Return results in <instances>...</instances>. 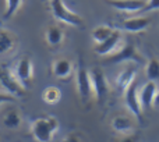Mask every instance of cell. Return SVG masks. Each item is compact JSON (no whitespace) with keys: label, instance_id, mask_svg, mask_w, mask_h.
<instances>
[{"label":"cell","instance_id":"1","mask_svg":"<svg viewBox=\"0 0 159 142\" xmlns=\"http://www.w3.org/2000/svg\"><path fill=\"white\" fill-rule=\"evenodd\" d=\"M59 130V121L53 116L39 117L31 123V135L36 142H50Z\"/></svg>","mask_w":159,"mask_h":142},{"label":"cell","instance_id":"2","mask_svg":"<svg viewBox=\"0 0 159 142\" xmlns=\"http://www.w3.org/2000/svg\"><path fill=\"white\" fill-rule=\"evenodd\" d=\"M49 7L57 21L63 22V24H67V25H71V27H77V28H81L82 25H84L82 17H80L71 8L67 7V4L64 2L53 0V2L49 3Z\"/></svg>","mask_w":159,"mask_h":142},{"label":"cell","instance_id":"3","mask_svg":"<svg viewBox=\"0 0 159 142\" xmlns=\"http://www.w3.org/2000/svg\"><path fill=\"white\" fill-rule=\"evenodd\" d=\"M0 87L4 89L6 93L13 95L14 98L25 95V88L17 79L14 71L10 70L8 67H2L0 69Z\"/></svg>","mask_w":159,"mask_h":142},{"label":"cell","instance_id":"4","mask_svg":"<svg viewBox=\"0 0 159 142\" xmlns=\"http://www.w3.org/2000/svg\"><path fill=\"white\" fill-rule=\"evenodd\" d=\"M91 82H92V92L95 95L98 103H103L109 95V84L105 73L99 67H95L92 71H89Z\"/></svg>","mask_w":159,"mask_h":142},{"label":"cell","instance_id":"5","mask_svg":"<svg viewBox=\"0 0 159 142\" xmlns=\"http://www.w3.org/2000/svg\"><path fill=\"white\" fill-rule=\"evenodd\" d=\"M107 63H124V61H134V63H144L143 56L138 53L133 43H126L120 50L115 52L112 57L107 59Z\"/></svg>","mask_w":159,"mask_h":142},{"label":"cell","instance_id":"6","mask_svg":"<svg viewBox=\"0 0 159 142\" xmlns=\"http://www.w3.org/2000/svg\"><path fill=\"white\" fill-rule=\"evenodd\" d=\"M75 82H77V91L81 99L88 100L92 96V82H91L89 71L84 67V64L80 63L77 69V75H75Z\"/></svg>","mask_w":159,"mask_h":142},{"label":"cell","instance_id":"7","mask_svg":"<svg viewBox=\"0 0 159 142\" xmlns=\"http://www.w3.org/2000/svg\"><path fill=\"white\" fill-rule=\"evenodd\" d=\"M17 79L21 82V85L27 89L31 85L34 78V66H32V60L27 56L21 57L16 64V70H14Z\"/></svg>","mask_w":159,"mask_h":142},{"label":"cell","instance_id":"8","mask_svg":"<svg viewBox=\"0 0 159 142\" xmlns=\"http://www.w3.org/2000/svg\"><path fill=\"white\" fill-rule=\"evenodd\" d=\"M124 103H126L127 109L138 118L143 120V107L140 103V98H138V85L137 82H133L124 92Z\"/></svg>","mask_w":159,"mask_h":142},{"label":"cell","instance_id":"9","mask_svg":"<svg viewBox=\"0 0 159 142\" xmlns=\"http://www.w3.org/2000/svg\"><path fill=\"white\" fill-rule=\"evenodd\" d=\"M158 92L157 82L148 81L138 89V98H140V103L143 109H149L151 106H154V99L155 95Z\"/></svg>","mask_w":159,"mask_h":142},{"label":"cell","instance_id":"10","mask_svg":"<svg viewBox=\"0 0 159 142\" xmlns=\"http://www.w3.org/2000/svg\"><path fill=\"white\" fill-rule=\"evenodd\" d=\"M121 41V32L119 29H115L113 33L106 39L105 42H102L101 45H96L95 46V53L98 56H106L110 55L116 50V47L119 46Z\"/></svg>","mask_w":159,"mask_h":142},{"label":"cell","instance_id":"11","mask_svg":"<svg viewBox=\"0 0 159 142\" xmlns=\"http://www.w3.org/2000/svg\"><path fill=\"white\" fill-rule=\"evenodd\" d=\"M151 25V18L148 17H133L121 21L120 28L127 32H143Z\"/></svg>","mask_w":159,"mask_h":142},{"label":"cell","instance_id":"12","mask_svg":"<svg viewBox=\"0 0 159 142\" xmlns=\"http://www.w3.org/2000/svg\"><path fill=\"white\" fill-rule=\"evenodd\" d=\"M109 4L113 8L123 11V13H137V11H144L147 2L144 0H121V2H109Z\"/></svg>","mask_w":159,"mask_h":142},{"label":"cell","instance_id":"13","mask_svg":"<svg viewBox=\"0 0 159 142\" xmlns=\"http://www.w3.org/2000/svg\"><path fill=\"white\" fill-rule=\"evenodd\" d=\"M135 81V69L133 66H129L123 69L116 77V87L120 92H126V89Z\"/></svg>","mask_w":159,"mask_h":142},{"label":"cell","instance_id":"14","mask_svg":"<svg viewBox=\"0 0 159 142\" xmlns=\"http://www.w3.org/2000/svg\"><path fill=\"white\" fill-rule=\"evenodd\" d=\"M73 70H74V66L69 59H57V60L53 61L52 71L55 74V77H57L60 79H67L71 75Z\"/></svg>","mask_w":159,"mask_h":142},{"label":"cell","instance_id":"15","mask_svg":"<svg viewBox=\"0 0 159 142\" xmlns=\"http://www.w3.org/2000/svg\"><path fill=\"white\" fill-rule=\"evenodd\" d=\"M3 126L7 130H18L22 124V116L18 109H10L4 113L2 120Z\"/></svg>","mask_w":159,"mask_h":142},{"label":"cell","instance_id":"16","mask_svg":"<svg viewBox=\"0 0 159 142\" xmlns=\"http://www.w3.org/2000/svg\"><path fill=\"white\" fill-rule=\"evenodd\" d=\"M63 39H64V32L57 25H52V27H49L45 31V41H46V43L49 46L52 47L59 46V45L63 43Z\"/></svg>","mask_w":159,"mask_h":142},{"label":"cell","instance_id":"17","mask_svg":"<svg viewBox=\"0 0 159 142\" xmlns=\"http://www.w3.org/2000/svg\"><path fill=\"white\" fill-rule=\"evenodd\" d=\"M112 128L115 130L119 134H129L131 132V130L134 128V124H133V120L129 117V116H116L112 120Z\"/></svg>","mask_w":159,"mask_h":142},{"label":"cell","instance_id":"18","mask_svg":"<svg viewBox=\"0 0 159 142\" xmlns=\"http://www.w3.org/2000/svg\"><path fill=\"white\" fill-rule=\"evenodd\" d=\"M42 99L46 104H57L61 99V91L57 87H46L42 92Z\"/></svg>","mask_w":159,"mask_h":142},{"label":"cell","instance_id":"19","mask_svg":"<svg viewBox=\"0 0 159 142\" xmlns=\"http://www.w3.org/2000/svg\"><path fill=\"white\" fill-rule=\"evenodd\" d=\"M16 46V39L8 31L0 29V55L8 53Z\"/></svg>","mask_w":159,"mask_h":142},{"label":"cell","instance_id":"20","mask_svg":"<svg viewBox=\"0 0 159 142\" xmlns=\"http://www.w3.org/2000/svg\"><path fill=\"white\" fill-rule=\"evenodd\" d=\"M113 28H110L109 25H99L92 31V39L98 45H101L102 42H105L110 35L113 33Z\"/></svg>","mask_w":159,"mask_h":142},{"label":"cell","instance_id":"21","mask_svg":"<svg viewBox=\"0 0 159 142\" xmlns=\"http://www.w3.org/2000/svg\"><path fill=\"white\" fill-rule=\"evenodd\" d=\"M145 75L148 78V81L157 82L159 79V60L155 57L149 59L148 63L145 66Z\"/></svg>","mask_w":159,"mask_h":142},{"label":"cell","instance_id":"22","mask_svg":"<svg viewBox=\"0 0 159 142\" xmlns=\"http://www.w3.org/2000/svg\"><path fill=\"white\" fill-rule=\"evenodd\" d=\"M21 4H22L21 0H7V2L4 3L6 10H4V16H3V18L4 20L11 18V17L18 11V8L21 7Z\"/></svg>","mask_w":159,"mask_h":142},{"label":"cell","instance_id":"23","mask_svg":"<svg viewBox=\"0 0 159 142\" xmlns=\"http://www.w3.org/2000/svg\"><path fill=\"white\" fill-rule=\"evenodd\" d=\"M155 10H159V0H149L147 2V6L144 8L143 13H147V11H155Z\"/></svg>","mask_w":159,"mask_h":142},{"label":"cell","instance_id":"24","mask_svg":"<svg viewBox=\"0 0 159 142\" xmlns=\"http://www.w3.org/2000/svg\"><path fill=\"white\" fill-rule=\"evenodd\" d=\"M14 100H16V98L13 95H8L6 92H0V104L6 103V102H14Z\"/></svg>","mask_w":159,"mask_h":142},{"label":"cell","instance_id":"25","mask_svg":"<svg viewBox=\"0 0 159 142\" xmlns=\"http://www.w3.org/2000/svg\"><path fill=\"white\" fill-rule=\"evenodd\" d=\"M60 142H82V141L77 134H69V135H66Z\"/></svg>","mask_w":159,"mask_h":142},{"label":"cell","instance_id":"26","mask_svg":"<svg viewBox=\"0 0 159 142\" xmlns=\"http://www.w3.org/2000/svg\"><path fill=\"white\" fill-rule=\"evenodd\" d=\"M138 141L140 140H138L137 135H126L120 142H138Z\"/></svg>","mask_w":159,"mask_h":142},{"label":"cell","instance_id":"27","mask_svg":"<svg viewBox=\"0 0 159 142\" xmlns=\"http://www.w3.org/2000/svg\"><path fill=\"white\" fill-rule=\"evenodd\" d=\"M154 106H155V107H159V89H158L157 95H155V99H154Z\"/></svg>","mask_w":159,"mask_h":142}]
</instances>
